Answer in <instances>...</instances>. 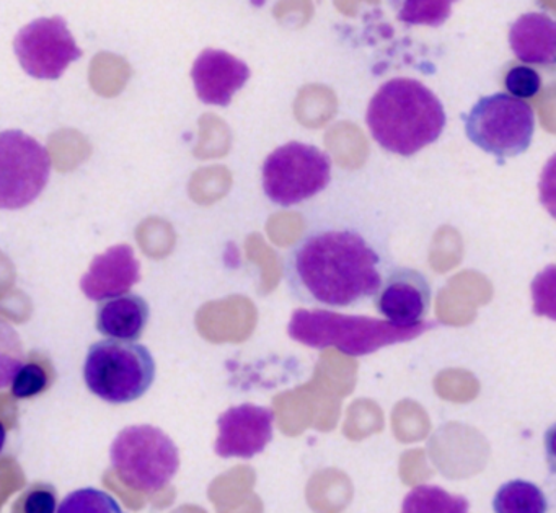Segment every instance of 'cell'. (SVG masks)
Wrapping results in <instances>:
<instances>
[{
  "label": "cell",
  "mask_w": 556,
  "mask_h": 513,
  "mask_svg": "<svg viewBox=\"0 0 556 513\" xmlns=\"http://www.w3.org/2000/svg\"><path fill=\"white\" fill-rule=\"evenodd\" d=\"M286 281L301 300L348 308L376 297L382 258L354 230H318L301 240L286 259Z\"/></svg>",
  "instance_id": "1"
},
{
  "label": "cell",
  "mask_w": 556,
  "mask_h": 513,
  "mask_svg": "<svg viewBox=\"0 0 556 513\" xmlns=\"http://www.w3.org/2000/svg\"><path fill=\"white\" fill-rule=\"evenodd\" d=\"M366 123L380 148L412 157L438 141L447 116L441 100L428 87L408 77H396L374 93Z\"/></svg>",
  "instance_id": "2"
},
{
  "label": "cell",
  "mask_w": 556,
  "mask_h": 513,
  "mask_svg": "<svg viewBox=\"0 0 556 513\" xmlns=\"http://www.w3.org/2000/svg\"><path fill=\"white\" fill-rule=\"evenodd\" d=\"M432 323L409 330L393 326L389 321L369 317L334 313L328 310H295L288 333L304 346L325 349L334 347L351 357L369 356L392 344L406 343L421 336Z\"/></svg>",
  "instance_id": "3"
},
{
  "label": "cell",
  "mask_w": 556,
  "mask_h": 513,
  "mask_svg": "<svg viewBox=\"0 0 556 513\" xmlns=\"http://www.w3.org/2000/svg\"><path fill=\"white\" fill-rule=\"evenodd\" d=\"M87 388L110 405L142 398L155 379L151 350L141 344L105 339L90 346L84 365Z\"/></svg>",
  "instance_id": "4"
},
{
  "label": "cell",
  "mask_w": 556,
  "mask_h": 513,
  "mask_svg": "<svg viewBox=\"0 0 556 513\" xmlns=\"http://www.w3.org/2000/svg\"><path fill=\"white\" fill-rule=\"evenodd\" d=\"M110 457L119 479L141 492L164 489L180 467L177 445L154 425H131L119 432Z\"/></svg>",
  "instance_id": "5"
},
{
  "label": "cell",
  "mask_w": 556,
  "mask_h": 513,
  "mask_svg": "<svg viewBox=\"0 0 556 513\" xmlns=\"http://www.w3.org/2000/svg\"><path fill=\"white\" fill-rule=\"evenodd\" d=\"M533 131L532 106L507 93L483 97L465 116L467 138L500 161L523 154L532 144Z\"/></svg>",
  "instance_id": "6"
},
{
  "label": "cell",
  "mask_w": 556,
  "mask_h": 513,
  "mask_svg": "<svg viewBox=\"0 0 556 513\" xmlns=\"http://www.w3.org/2000/svg\"><path fill=\"white\" fill-rule=\"evenodd\" d=\"M263 190L278 206L289 207L317 196L331 181V161L315 145L292 141L263 164Z\"/></svg>",
  "instance_id": "7"
},
{
  "label": "cell",
  "mask_w": 556,
  "mask_h": 513,
  "mask_svg": "<svg viewBox=\"0 0 556 513\" xmlns=\"http://www.w3.org/2000/svg\"><path fill=\"white\" fill-rule=\"evenodd\" d=\"M47 148L18 129L0 132V209H22L34 203L50 180Z\"/></svg>",
  "instance_id": "8"
},
{
  "label": "cell",
  "mask_w": 556,
  "mask_h": 513,
  "mask_svg": "<svg viewBox=\"0 0 556 513\" xmlns=\"http://www.w3.org/2000/svg\"><path fill=\"white\" fill-rule=\"evenodd\" d=\"M18 63L28 76L56 80L74 61L83 57L63 18H38L25 25L14 40Z\"/></svg>",
  "instance_id": "9"
},
{
  "label": "cell",
  "mask_w": 556,
  "mask_h": 513,
  "mask_svg": "<svg viewBox=\"0 0 556 513\" xmlns=\"http://www.w3.org/2000/svg\"><path fill=\"white\" fill-rule=\"evenodd\" d=\"M273 409L256 405H240L227 409L217 419L214 451L220 458H250L262 453L275 432Z\"/></svg>",
  "instance_id": "10"
},
{
  "label": "cell",
  "mask_w": 556,
  "mask_h": 513,
  "mask_svg": "<svg viewBox=\"0 0 556 513\" xmlns=\"http://www.w3.org/2000/svg\"><path fill=\"white\" fill-rule=\"evenodd\" d=\"M431 305L428 279L412 268H396L387 275L376 294V307L390 324L403 330L425 323Z\"/></svg>",
  "instance_id": "11"
},
{
  "label": "cell",
  "mask_w": 556,
  "mask_h": 513,
  "mask_svg": "<svg viewBox=\"0 0 556 513\" xmlns=\"http://www.w3.org/2000/svg\"><path fill=\"white\" fill-rule=\"evenodd\" d=\"M250 76V67L243 61L223 50H204L191 69L197 95L201 102L214 106H229Z\"/></svg>",
  "instance_id": "12"
},
{
  "label": "cell",
  "mask_w": 556,
  "mask_h": 513,
  "mask_svg": "<svg viewBox=\"0 0 556 513\" xmlns=\"http://www.w3.org/2000/svg\"><path fill=\"white\" fill-rule=\"evenodd\" d=\"M141 279V268L135 249L116 245L96 256L89 271L80 281V288L90 300L103 302L122 297Z\"/></svg>",
  "instance_id": "13"
},
{
  "label": "cell",
  "mask_w": 556,
  "mask_h": 513,
  "mask_svg": "<svg viewBox=\"0 0 556 513\" xmlns=\"http://www.w3.org/2000/svg\"><path fill=\"white\" fill-rule=\"evenodd\" d=\"M514 56L523 64L553 66L556 63V25L548 15L530 12L520 15L509 30Z\"/></svg>",
  "instance_id": "14"
},
{
  "label": "cell",
  "mask_w": 556,
  "mask_h": 513,
  "mask_svg": "<svg viewBox=\"0 0 556 513\" xmlns=\"http://www.w3.org/2000/svg\"><path fill=\"white\" fill-rule=\"evenodd\" d=\"M149 304L135 294L110 298L97 310V330L110 339L135 343L149 323Z\"/></svg>",
  "instance_id": "15"
},
{
  "label": "cell",
  "mask_w": 556,
  "mask_h": 513,
  "mask_svg": "<svg viewBox=\"0 0 556 513\" xmlns=\"http://www.w3.org/2000/svg\"><path fill=\"white\" fill-rule=\"evenodd\" d=\"M494 513H546L548 500L533 483L514 479L503 484L494 493Z\"/></svg>",
  "instance_id": "16"
},
{
  "label": "cell",
  "mask_w": 556,
  "mask_h": 513,
  "mask_svg": "<svg viewBox=\"0 0 556 513\" xmlns=\"http://www.w3.org/2000/svg\"><path fill=\"white\" fill-rule=\"evenodd\" d=\"M402 513H470V503L442 487L421 484L406 493Z\"/></svg>",
  "instance_id": "17"
},
{
  "label": "cell",
  "mask_w": 556,
  "mask_h": 513,
  "mask_svg": "<svg viewBox=\"0 0 556 513\" xmlns=\"http://www.w3.org/2000/svg\"><path fill=\"white\" fill-rule=\"evenodd\" d=\"M58 513H125L119 503L103 490L86 487L74 490L58 506Z\"/></svg>",
  "instance_id": "18"
},
{
  "label": "cell",
  "mask_w": 556,
  "mask_h": 513,
  "mask_svg": "<svg viewBox=\"0 0 556 513\" xmlns=\"http://www.w3.org/2000/svg\"><path fill=\"white\" fill-rule=\"evenodd\" d=\"M24 363V347L17 331L0 320V389L11 385L12 379Z\"/></svg>",
  "instance_id": "19"
},
{
  "label": "cell",
  "mask_w": 556,
  "mask_h": 513,
  "mask_svg": "<svg viewBox=\"0 0 556 513\" xmlns=\"http://www.w3.org/2000/svg\"><path fill=\"white\" fill-rule=\"evenodd\" d=\"M50 385L47 370L37 362H25L11 383L12 395L17 399L35 398Z\"/></svg>",
  "instance_id": "20"
},
{
  "label": "cell",
  "mask_w": 556,
  "mask_h": 513,
  "mask_svg": "<svg viewBox=\"0 0 556 513\" xmlns=\"http://www.w3.org/2000/svg\"><path fill=\"white\" fill-rule=\"evenodd\" d=\"M451 11V2H406L399 17L406 24H428L439 27L447 21Z\"/></svg>",
  "instance_id": "21"
},
{
  "label": "cell",
  "mask_w": 556,
  "mask_h": 513,
  "mask_svg": "<svg viewBox=\"0 0 556 513\" xmlns=\"http://www.w3.org/2000/svg\"><path fill=\"white\" fill-rule=\"evenodd\" d=\"M507 92L514 99L522 100L535 97L539 93L540 87H542V79H540L536 70L530 69V67L519 66L513 67L509 73L506 74Z\"/></svg>",
  "instance_id": "22"
},
{
  "label": "cell",
  "mask_w": 556,
  "mask_h": 513,
  "mask_svg": "<svg viewBox=\"0 0 556 513\" xmlns=\"http://www.w3.org/2000/svg\"><path fill=\"white\" fill-rule=\"evenodd\" d=\"M56 493L51 487H34L24 497V513H56Z\"/></svg>",
  "instance_id": "23"
},
{
  "label": "cell",
  "mask_w": 556,
  "mask_h": 513,
  "mask_svg": "<svg viewBox=\"0 0 556 513\" xmlns=\"http://www.w3.org/2000/svg\"><path fill=\"white\" fill-rule=\"evenodd\" d=\"M5 440H8V431H5V425L0 422V453L4 450Z\"/></svg>",
  "instance_id": "24"
}]
</instances>
